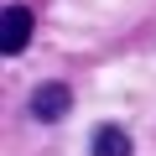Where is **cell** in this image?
Returning <instances> with one entry per match:
<instances>
[{
	"mask_svg": "<svg viewBox=\"0 0 156 156\" xmlns=\"http://www.w3.org/2000/svg\"><path fill=\"white\" fill-rule=\"evenodd\" d=\"M31 31H37V16H31L26 5H5V11H0V52H5V57L26 52Z\"/></svg>",
	"mask_w": 156,
	"mask_h": 156,
	"instance_id": "obj_1",
	"label": "cell"
},
{
	"mask_svg": "<svg viewBox=\"0 0 156 156\" xmlns=\"http://www.w3.org/2000/svg\"><path fill=\"white\" fill-rule=\"evenodd\" d=\"M68 109H73V89H68V83H42V89L31 94V115H37L42 125H57Z\"/></svg>",
	"mask_w": 156,
	"mask_h": 156,
	"instance_id": "obj_2",
	"label": "cell"
},
{
	"mask_svg": "<svg viewBox=\"0 0 156 156\" xmlns=\"http://www.w3.org/2000/svg\"><path fill=\"white\" fill-rule=\"evenodd\" d=\"M94 156H135V140L125 125H99L94 130Z\"/></svg>",
	"mask_w": 156,
	"mask_h": 156,
	"instance_id": "obj_3",
	"label": "cell"
}]
</instances>
